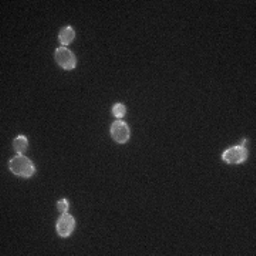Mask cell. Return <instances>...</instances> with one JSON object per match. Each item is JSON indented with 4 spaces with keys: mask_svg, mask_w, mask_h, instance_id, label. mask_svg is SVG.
Returning a JSON list of instances; mask_svg holds the SVG:
<instances>
[{
    "mask_svg": "<svg viewBox=\"0 0 256 256\" xmlns=\"http://www.w3.org/2000/svg\"><path fill=\"white\" fill-rule=\"evenodd\" d=\"M222 160L226 164H244L248 160V148L240 146H232L224 152Z\"/></svg>",
    "mask_w": 256,
    "mask_h": 256,
    "instance_id": "3",
    "label": "cell"
},
{
    "mask_svg": "<svg viewBox=\"0 0 256 256\" xmlns=\"http://www.w3.org/2000/svg\"><path fill=\"white\" fill-rule=\"evenodd\" d=\"M57 208H58V210H60L62 214H66V212L68 210V201H67V200L58 201L57 202Z\"/></svg>",
    "mask_w": 256,
    "mask_h": 256,
    "instance_id": "9",
    "label": "cell"
},
{
    "mask_svg": "<svg viewBox=\"0 0 256 256\" xmlns=\"http://www.w3.org/2000/svg\"><path fill=\"white\" fill-rule=\"evenodd\" d=\"M54 57L57 64H58L62 68L67 70V72H72V70L76 68V66H77L76 54H74L72 50H68V48H66V47L57 48V50H56Z\"/></svg>",
    "mask_w": 256,
    "mask_h": 256,
    "instance_id": "2",
    "label": "cell"
},
{
    "mask_svg": "<svg viewBox=\"0 0 256 256\" xmlns=\"http://www.w3.org/2000/svg\"><path fill=\"white\" fill-rule=\"evenodd\" d=\"M74 38H76V32H74L73 28H62V32H60V34H58V40H60V43L63 44V46H68V44H72L74 42Z\"/></svg>",
    "mask_w": 256,
    "mask_h": 256,
    "instance_id": "6",
    "label": "cell"
},
{
    "mask_svg": "<svg viewBox=\"0 0 256 256\" xmlns=\"http://www.w3.org/2000/svg\"><path fill=\"white\" fill-rule=\"evenodd\" d=\"M126 112H127V108H126V106H124V104H121V102L116 104V106L112 107V114H114V117H116V118L121 120L124 116H126Z\"/></svg>",
    "mask_w": 256,
    "mask_h": 256,
    "instance_id": "8",
    "label": "cell"
},
{
    "mask_svg": "<svg viewBox=\"0 0 256 256\" xmlns=\"http://www.w3.org/2000/svg\"><path fill=\"white\" fill-rule=\"evenodd\" d=\"M111 137L118 144H126L130 140V127L121 120L116 121L111 126Z\"/></svg>",
    "mask_w": 256,
    "mask_h": 256,
    "instance_id": "4",
    "label": "cell"
},
{
    "mask_svg": "<svg viewBox=\"0 0 256 256\" xmlns=\"http://www.w3.org/2000/svg\"><path fill=\"white\" fill-rule=\"evenodd\" d=\"M74 228H76V220L67 212L63 214L62 218L57 222V234L62 238H68L74 232Z\"/></svg>",
    "mask_w": 256,
    "mask_h": 256,
    "instance_id": "5",
    "label": "cell"
},
{
    "mask_svg": "<svg viewBox=\"0 0 256 256\" xmlns=\"http://www.w3.org/2000/svg\"><path fill=\"white\" fill-rule=\"evenodd\" d=\"M28 146V138L24 137V136H18V137L14 140V150L18 151V156H23V154L26 152Z\"/></svg>",
    "mask_w": 256,
    "mask_h": 256,
    "instance_id": "7",
    "label": "cell"
},
{
    "mask_svg": "<svg viewBox=\"0 0 256 256\" xmlns=\"http://www.w3.org/2000/svg\"><path fill=\"white\" fill-rule=\"evenodd\" d=\"M9 168L13 174L18 175V176H22V178H30L36 172L34 164L28 160V156H14L9 162Z\"/></svg>",
    "mask_w": 256,
    "mask_h": 256,
    "instance_id": "1",
    "label": "cell"
}]
</instances>
